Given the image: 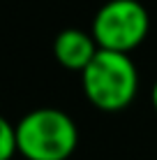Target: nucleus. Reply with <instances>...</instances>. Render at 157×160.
I'll return each instance as SVG.
<instances>
[{"mask_svg":"<svg viewBox=\"0 0 157 160\" xmlns=\"http://www.w3.org/2000/svg\"><path fill=\"white\" fill-rule=\"evenodd\" d=\"M76 144L79 128L62 109L39 107L16 123V146L25 160H67Z\"/></svg>","mask_w":157,"mask_h":160,"instance_id":"nucleus-1","label":"nucleus"},{"mask_svg":"<svg viewBox=\"0 0 157 160\" xmlns=\"http://www.w3.org/2000/svg\"><path fill=\"white\" fill-rule=\"evenodd\" d=\"M83 93L102 112H120L132 104L139 88L136 65L127 53L99 49L90 65L81 72Z\"/></svg>","mask_w":157,"mask_h":160,"instance_id":"nucleus-2","label":"nucleus"},{"mask_svg":"<svg viewBox=\"0 0 157 160\" xmlns=\"http://www.w3.org/2000/svg\"><path fill=\"white\" fill-rule=\"evenodd\" d=\"M150 28V16L139 0H109L93 19V37L99 49L132 53Z\"/></svg>","mask_w":157,"mask_h":160,"instance_id":"nucleus-3","label":"nucleus"},{"mask_svg":"<svg viewBox=\"0 0 157 160\" xmlns=\"http://www.w3.org/2000/svg\"><path fill=\"white\" fill-rule=\"evenodd\" d=\"M97 51H99V47H97L95 37L79 28H65L53 40L56 60L65 70H72V72H83L90 65V60L97 56Z\"/></svg>","mask_w":157,"mask_h":160,"instance_id":"nucleus-4","label":"nucleus"},{"mask_svg":"<svg viewBox=\"0 0 157 160\" xmlns=\"http://www.w3.org/2000/svg\"><path fill=\"white\" fill-rule=\"evenodd\" d=\"M19 151L16 146V125H12L5 116H0V160H12Z\"/></svg>","mask_w":157,"mask_h":160,"instance_id":"nucleus-5","label":"nucleus"},{"mask_svg":"<svg viewBox=\"0 0 157 160\" xmlns=\"http://www.w3.org/2000/svg\"><path fill=\"white\" fill-rule=\"evenodd\" d=\"M153 107H155V112H157V81H155V86H153Z\"/></svg>","mask_w":157,"mask_h":160,"instance_id":"nucleus-6","label":"nucleus"}]
</instances>
